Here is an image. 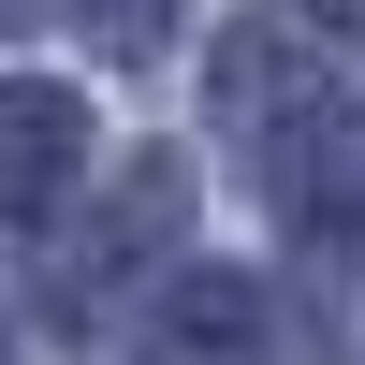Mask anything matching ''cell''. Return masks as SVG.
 Returning <instances> with one entry per match:
<instances>
[{"instance_id": "obj_1", "label": "cell", "mask_w": 365, "mask_h": 365, "mask_svg": "<svg viewBox=\"0 0 365 365\" xmlns=\"http://www.w3.org/2000/svg\"><path fill=\"white\" fill-rule=\"evenodd\" d=\"M205 117H220V146H249L263 190H292V175L351 132V58H336V29H322L307 0L234 15L220 58H205Z\"/></svg>"}, {"instance_id": "obj_6", "label": "cell", "mask_w": 365, "mask_h": 365, "mask_svg": "<svg viewBox=\"0 0 365 365\" xmlns=\"http://www.w3.org/2000/svg\"><path fill=\"white\" fill-rule=\"evenodd\" d=\"M0 365H15V336H0Z\"/></svg>"}, {"instance_id": "obj_2", "label": "cell", "mask_w": 365, "mask_h": 365, "mask_svg": "<svg viewBox=\"0 0 365 365\" xmlns=\"http://www.w3.org/2000/svg\"><path fill=\"white\" fill-rule=\"evenodd\" d=\"M146 365H278V292L249 263H190L146 307Z\"/></svg>"}, {"instance_id": "obj_5", "label": "cell", "mask_w": 365, "mask_h": 365, "mask_svg": "<svg viewBox=\"0 0 365 365\" xmlns=\"http://www.w3.org/2000/svg\"><path fill=\"white\" fill-rule=\"evenodd\" d=\"M73 29L103 58H161V29H175V0H73Z\"/></svg>"}, {"instance_id": "obj_3", "label": "cell", "mask_w": 365, "mask_h": 365, "mask_svg": "<svg viewBox=\"0 0 365 365\" xmlns=\"http://www.w3.org/2000/svg\"><path fill=\"white\" fill-rule=\"evenodd\" d=\"M175 220H190V161H161V146H146V161L103 190V220L58 249V307H103V292L132 278L146 249H175Z\"/></svg>"}, {"instance_id": "obj_4", "label": "cell", "mask_w": 365, "mask_h": 365, "mask_svg": "<svg viewBox=\"0 0 365 365\" xmlns=\"http://www.w3.org/2000/svg\"><path fill=\"white\" fill-rule=\"evenodd\" d=\"M88 175V103L44 73H0V220H44Z\"/></svg>"}]
</instances>
